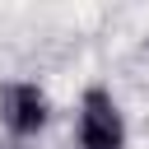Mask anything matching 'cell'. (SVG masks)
Listing matches in <instances>:
<instances>
[{"label": "cell", "instance_id": "cell-1", "mask_svg": "<svg viewBox=\"0 0 149 149\" xmlns=\"http://www.w3.org/2000/svg\"><path fill=\"white\" fill-rule=\"evenodd\" d=\"M74 144L79 149H126V116L107 84H88L74 112Z\"/></svg>", "mask_w": 149, "mask_h": 149}, {"label": "cell", "instance_id": "cell-2", "mask_svg": "<svg viewBox=\"0 0 149 149\" xmlns=\"http://www.w3.org/2000/svg\"><path fill=\"white\" fill-rule=\"evenodd\" d=\"M47 121H51V98L42 93V84L9 79L0 88V126L14 140H33L37 130H47Z\"/></svg>", "mask_w": 149, "mask_h": 149}]
</instances>
